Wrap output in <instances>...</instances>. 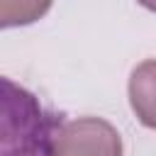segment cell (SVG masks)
I'll list each match as a JSON object with an SVG mask.
<instances>
[{
	"mask_svg": "<svg viewBox=\"0 0 156 156\" xmlns=\"http://www.w3.org/2000/svg\"><path fill=\"white\" fill-rule=\"evenodd\" d=\"M51 127L39 100L0 76V156H44Z\"/></svg>",
	"mask_w": 156,
	"mask_h": 156,
	"instance_id": "1",
	"label": "cell"
},
{
	"mask_svg": "<svg viewBox=\"0 0 156 156\" xmlns=\"http://www.w3.org/2000/svg\"><path fill=\"white\" fill-rule=\"evenodd\" d=\"M44 156H122L119 132L102 117L54 122Z\"/></svg>",
	"mask_w": 156,
	"mask_h": 156,
	"instance_id": "2",
	"label": "cell"
},
{
	"mask_svg": "<svg viewBox=\"0 0 156 156\" xmlns=\"http://www.w3.org/2000/svg\"><path fill=\"white\" fill-rule=\"evenodd\" d=\"M129 102L136 119L156 129V58L141 61L129 76Z\"/></svg>",
	"mask_w": 156,
	"mask_h": 156,
	"instance_id": "3",
	"label": "cell"
},
{
	"mask_svg": "<svg viewBox=\"0 0 156 156\" xmlns=\"http://www.w3.org/2000/svg\"><path fill=\"white\" fill-rule=\"evenodd\" d=\"M51 10V2H37V0H0V29L17 27V24H32L39 17H44Z\"/></svg>",
	"mask_w": 156,
	"mask_h": 156,
	"instance_id": "4",
	"label": "cell"
}]
</instances>
